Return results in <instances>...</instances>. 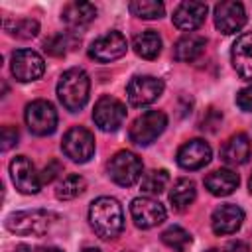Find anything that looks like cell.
Masks as SVG:
<instances>
[{"mask_svg": "<svg viewBox=\"0 0 252 252\" xmlns=\"http://www.w3.org/2000/svg\"><path fill=\"white\" fill-rule=\"evenodd\" d=\"M89 222L100 238H116L124 228V213L120 203L114 197L94 199L89 209Z\"/></svg>", "mask_w": 252, "mask_h": 252, "instance_id": "cell-1", "label": "cell"}, {"mask_svg": "<svg viewBox=\"0 0 252 252\" xmlns=\"http://www.w3.org/2000/svg\"><path fill=\"white\" fill-rule=\"evenodd\" d=\"M96 18V8L91 2H71L63 8L61 20L71 28H81Z\"/></svg>", "mask_w": 252, "mask_h": 252, "instance_id": "cell-22", "label": "cell"}, {"mask_svg": "<svg viewBox=\"0 0 252 252\" xmlns=\"http://www.w3.org/2000/svg\"><path fill=\"white\" fill-rule=\"evenodd\" d=\"M12 75L20 83H32L45 71L43 57L33 49H18L12 53Z\"/></svg>", "mask_w": 252, "mask_h": 252, "instance_id": "cell-10", "label": "cell"}, {"mask_svg": "<svg viewBox=\"0 0 252 252\" xmlns=\"http://www.w3.org/2000/svg\"><path fill=\"white\" fill-rule=\"evenodd\" d=\"M250 154H252L250 138H248L244 132H238V134L230 136L228 142L222 146L220 158H222L228 165H242V163L248 161Z\"/></svg>", "mask_w": 252, "mask_h": 252, "instance_id": "cell-19", "label": "cell"}, {"mask_svg": "<svg viewBox=\"0 0 252 252\" xmlns=\"http://www.w3.org/2000/svg\"><path fill=\"white\" fill-rule=\"evenodd\" d=\"M108 175L120 187H132L142 177V159L128 150L116 152L108 161Z\"/></svg>", "mask_w": 252, "mask_h": 252, "instance_id": "cell-4", "label": "cell"}, {"mask_svg": "<svg viewBox=\"0 0 252 252\" xmlns=\"http://www.w3.org/2000/svg\"><path fill=\"white\" fill-rule=\"evenodd\" d=\"M207 4L205 2H197V0H187V2H181L175 12H173V26L177 30H183V32H193L197 28L203 26L205 18H207Z\"/></svg>", "mask_w": 252, "mask_h": 252, "instance_id": "cell-17", "label": "cell"}, {"mask_svg": "<svg viewBox=\"0 0 252 252\" xmlns=\"http://www.w3.org/2000/svg\"><path fill=\"white\" fill-rule=\"evenodd\" d=\"M215 26L219 32L230 35V33H236L244 28L246 24V10L240 2H234V0H224V2H219L215 6Z\"/></svg>", "mask_w": 252, "mask_h": 252, "instance_id": "cell-13", "label": "cell"}, {"mask_svg": "<svg viewBox=\"0 0 252 252\" xmlns=\"http://www.w3.org/2000/svg\"><path fill=\"white\" fill-rule=\"evenodd\" d=\"M93 120L102 132H114L126 120V106L114 96H100L94 104Z\"/></svg>", "mask_w": 252, "mask_h": 252, "instance_id": "cell-9", "label": "cell"}, {"mask_svg": "<svg viewBox=\"0 0 252 252\" xmlns=\"http://www.w3.org/2000/svg\"><path fill=\"white\" fill-rule=\"evenodd\" d=\"M167 126V116L161 110H146L130 126V140L138 146H150Z\"/></svg>", "mask_w": 252, "mask_h": 252, "instance_id": "cell-6", "label": "cell"}, {"mask_svg": "<svg viewBox=\"0 0 252 252\" xmlns=\"http://www.w3.org/2000/svg\"><path fill=\"white\" fill-rule=\"evenodd\" d=\"M10 175L16 189L24 195H35L43 185L41 175L35 171V165L32 163V159L26 156H16L10 161Z\"/></svg>", "mask_w": 252, "mask_h": 252, "instance_id": "cell-11", "label": "cell"}, {"mask_svg": "<svg viewBox=\"0 0 252 252\" xmlns=\"http://www.w3.org/2000/svg\"><path fill=\"white\" fill-rule=\"evenodd\" d=\"M248 189H250V193H252V175H250V179H248Z\"/></svg>", "mask_w": 252, "mask_h": 252, "instance_id": "cell-39", "label": "cell"}, {"mask_svg": "<svg viewBox=\"0 0 252 252\" xmlns=\"http://www.w3.org/2000/svg\"><path fill=\"white\" fill-rule=\"evenodd\" d=\"M85 189H87L85 177H81V175H77V173H71V175H67V177L57 185L55 197H57L59 201H71V199L79 197Z\"/></svg>", "mask_w": 252, "mask_h": 252, "instance_id": "cell-26", "label": "cell"}, {"mask_svg": "<svg viewBox=\"0 0 252 252\" xmlns=\"http://www.w3.org/2000/svg\"><path fill=\"white\" fill-rule=\"evenodd\" d=\"M230 61L244 81H252V32L236 37L230 49Z\"/></svg>", "mask_w": 252, "mask_h": 252, "instance_id": "cell-18", "label": "cell"}, {"mask_svg": "<svg viewBox=\"0 0 252 252\" xmlns=\"http://www.w3.org/2000/svg\"><path fill=\"white\" fill-rule=\"evenodd\" d=\"M35 252H63V250H59V248H55V246H41V248H37Z\"/></svg>", "mask_w": 252, "mask_h": 252, "instance_id": "cell-36", "label": "cell"}, {"mask_svg": "<svg viewBox=\"0 0 252 252\" xmlns=\"http://www.w3.org/2000/svg\"><path fill=\"white\" fill-rule=\"evenodd\" d=\"M169 183V173L165 169H152L142 177V191L148 195H159Z\"/></svg>", "mask_w": 252, "mask_h": 252, "instance_id": "cell-30", "label": "cell"}, {"mask_svg": "<svg viewBox=\"0 0 252 252\" xmlns=\"http://www.w3.org/2000/svg\"><path fill=\"white\" fill-rule=\"evenodd\" d=\"M163 93V81L152 75H136L126 87V96L132 106H148Z\"/></svg>", "mask_w": 252, "mask_h": 252, "instance_id": "cell-8", "label": "cell"}, {"mask_svg": "<svg viewBox=\"0 0 252 252\" xmlns=\"http://www.w3.org/2000/svg\"><path fill=\"white\" fill-rule=\"evenodd\" d=\"M18 138H20V134H18V130L14 128V126H4L2 128V134H0V140H2V150L6 152V150H10L12 146H16L18 144Z\"/></svg>", "mask_w": 252, "mask_h": 252, "instance_id": "cell-31", "label": "cell"}, {"mask_svg": "<svg viewBox=\"0 0 252 252\" xmlns=\"http://www.w3.org/2000/svg\"><path fill=\"white\" fill-rule=\"evenodd\" d=\"M61 169H63V167H61L59 161H55V159L49 161V163L43 167V171L39 173V175H41V181H43V183H51V181L61 173Z\"/></svg>", "mask_w": 252, "mask_h": 252, "instance_id": "cell-32", "label": "cell"}, {"mask_svg": "<svg viewBox=\"0 0 252 252\" xmlns=\"http://www.w3.org/2000/svg\"><path fill=\"white\" fill-rule=\"evenodd\" d=\"M191 240H193L191 234H189L185 228L177 226V224H173V226H169V228H165V230L161 232V242H163L167 248L175 250V252H185V250L189 248Z\"/></svg>", "mask_w": 252, "mask_h": 252, "instance_id": "cell-27", "label": "cell"}, {"mask_svg": "<svg viewBox=\"0 0 252 252\" xmlns=\"http://www.w3.org/2000/svg\"><path fill=\"white\" fill-rule=\"evenodd\" d=\"M14 252H30V248L26 246V244H20V246H16V250Z\"/></svg>", "mask_w": 252, "mask_h": 252, "instance_id": "cell-37", "label": "cell"}, {"mask_svg": "<svg viewBox=\"0 0 252 252\" xmlns=\"http://www.w3.org/2000/svg\"><path fill=\"white\" fill-rule=\"evenodd\" d=\"M4 28H6L12 35H16V37H20V39H32V37H35V35L39 33V24H37L35 20H32V18L8 20V22H4Z\"/></svg>", "mask_w": 252, "mask_h": 252, "instance_id": "cell-29", "label": "cell"}, {"mask_svg": "<svg viewBox=\"0 0 252 252\" xmlns=\"http://www.w3.org/2000/svg\"><path fill=\"white\" fill-rule=\"evenodd\" d=\"M132 47L136 51L138 57L142 59H156L161 51V37L158 35V32L154 30H146L134 35L132 39Z\"/></svg>", "mask_w": 252, "mask_h": 252, "instance_id": "cell-23", "label": "cell"}, {"mask_svg": "<svg viewBox=\"0 0 252 252\" xmlns=\"http://www.w3.org/2000/svg\"><path fill=\"white\" fill-rule=\"evenodd\" d=\"M61 150L75 163H85L94 154V136L83 126H73L71 130L65 132Z\"/></svg>", "mask_w": 252, "mask_h": 252, "instance_id": "cell-7", "label": "cell"}, {"mask_svg": "<svg viewBox=\"0 0 252 252\" xmlns=\"http://www.w3.org/2000/svg\"><path fill=\"white\" fill-rule=\"evenodd\" d=\"M128 49V41L126 37L120 33V32H106L104 35L96 37L91 47H89V55L94 59V61H100V63H110V61H116L120 59Z\"/></svg>", "mask_w": 252, "mask_h": 252, "instance_id": "cell-12", "label": "cell"}, {"mask_svg": "<svg viewBox=\"0 0 252 252\" xmlns=\"http://www.w3.org/2000/svg\"><path fill=\"white\" fill-rule=\"evenodd\" d=\"M197 197V189H195V183L187 177H181L173 183L171 191H169V201L171 205L177 209V211H185Z\"/></svg>", "mask_w": 252, "mask_h": 252, "instance_id": "cell-24", "label": "cell"}, {"mask_svg": "<svg viewBox=\"0 0 252 252\" xmlns=\"http://www.w3.org/2000/svg\"><path fill=\"white\" fill-rule=\"evenodd\" d=\"M79 43V37L73 35L71 32H59L55 35H51L49 39H45L43 43V49L53 55V57H63L67 55L71 49H75V45Z\"/></svg>", "mask_w": 252, "mask_h": 252, "instance_id": "cell-25", "label": "cell"}, {"mask_svg": "<svg viewBox=\"0 0 252 252\" xmlns=\"http://www.w3.org/2000/svg\"><path fill=\"white\" fill-rule=\"evenodd\" d=\"M130 215L138 228H152L165 220V207L152 197H138L130 205Z\"/></svg>", "mask_w": 252, "mask_h": 252, "instance_id": "cell-14", "label": "cell"}, {"mask_svg": "<svg viewBox=\"0 0 252 252\" xmlns=\"http://www.w3.org/2000/svg\"><path fill=\"white\" fill-rule=\"evenodd\" d=\"M207 252H220V250H217V248H211V250H207Z\"/></svg>", "mask_w": 252, "mask_h": 252, "instance_id": "cell-40", "label": "cell"}, {"mask_svg": "<svg viewBox=\"0 0 252 252\" xmlns=\"http://www.w3.org/2000/svg\"><path fill=\"white\" fill-rule=\"evenodd\" d=\"M205 45H207V39L199 33H185L181 35L175 45H173V57L181 63H191L195 61L197 57L203 55L205 51Z\"/></svg>", "mask_w": 252, "mask_h": 252, "instance_id": "cell-20", "label": "cell"}, {"mask_svg": "<svg viewBox=\"0 0 252 252\" xmlns=\"http://www.w3.org/2000/svg\"><path fill=\"white\" fill-rule=\"evenodd\" d=\"M238 175L232 169H215L205 177V187L217 197H226L238 187Z\"/></svg>", "mask_w": 252, "mask_h": 252, "instance_id": "cell-21", "label": "cell"}, {"mask_svg": "<svg viewBox=\"0 0 252 252\" xmlns=\"http://www.w3.org/2000/svg\"><path fill=\"white\" fill-rule=\"evenodd\" d=\"M236 104L244 112H252V87H246L236 94Z\"/></svg>", "mask_w": 252, "mask_h": 252, "instance_id": "cell-33", "label": "cell"}, {"mask_svg": "<svg viewBox=\"0 0 252 252\" xmlns=\"http://www.w3.org/2000/svg\"><path fill=\"white\" fill-rule=\"evenodd\" d=\"M242 220H244V211L234 203H224L213 211L211 226L215 234L224 236V234L236 232L242 226Z\"/></svg>", "mask_w": 252, "mask_h": 252, "instance_id": "cell-16", "label": "cell"}, {"mask_svg": "<svg viewBox=\"0 0 252 252\" xmlns=\"http://www.w3.org/2000/svg\"><path fill=\"white\" fill-rule=\"evenodd\" d=\"M224 252H250V246L242 240H236V242H230Z\"/></svg>", "mask_w": 252, "mask_h": 252, "instance_id": "cell-35", "label": "cell"}, {"mask_svg": "<svg viewBox=\"0 0 252 252\" xmlns=\"http://www.w3.org/2000/svg\"><path fill=\"white\" fill-rule=\"evenodd\" d=\"M211 156H213L211 146H209L205 140L195 138V140L185 142V144L177 150V158H175V159H177L179 167H183V169H187V171H195V169L205 167V165L211 161Z\"/></svg>", "mask_w": 252, "mask_h": 252, "instance_id": "cell-15", "label": "cell"}, {"mask_svg": "<svg viewBox=\"0 0 252 252\" xmlns=\"http://www.w3.org/2000/svg\"><path fill=\"white\" fill-rule=\"evenodd\" d=\"M83 252H100V250H96V248H85Z\"/></svg>", "mask_w": 252, "mask_h": 252, "instance_id": "cell-38", "label": "cell"}, {"mask_svg": "<svg viewBox=\"0 0 252 252\" xmlns=\"http://www.w3.org/2000/svg\"><path fill=\"white\" fill-rule=\"evenodd\" d=\"M220 118H222V116H220L215 108H211V110L207 112V118H203L201 128H203V130H209V132H215L217 126H219V122H220Z\"/></svg>", "mask_w": 252, "mask_h": 252, "instance_id": "cell-34", "label": "cell"}, {"mask_svg": "<svg viewBox=\"0 0 252 252\" xmlns=\"http://www.w3.org/2000/svg\"><path fill=\"white\" fill-rule=\"evenodd\" d=\"M89 91H91V79L89 75L79 69V67H73V69H67L61 77H59V83H57V96L61 100V104L71 110V112H77L81 110L87 100H89Z\"/></svg>", "mask_w": 252, "mask_h": 252, "instance_id": "cell-2", "label": "cell"}, {"mask_svg": "<svg viewBox=\"0 0 252 252\" xmlns=\"http://www.w3.org/2000/svg\"><path fill=\"white\" fill-rule=\"evenodd\" d=\"M55 219H57V215L43 211V209L18 211L6 219V226L10 232L20 234V236H43L49 232Z\"/></svg>", "mask_w": 252, "mask_h": 252, "instance_id": "cell-3", "label": "cell"}, {"mask_svg": "<svg viewBox=\"0 0 252 252\" xmlns=\"http://www.w3.org/2000/svg\"><path fill=\"white\" fill-rule=\"evenodd\" d=\"M128 8L136 18H142V20H156V18H161L165 12L163 4L156 0H134L130 2Z\"/></svg>", "mask_w": 252, "mask_h": 252, "instance_id": "cell-28", "label": "cell"}, {"mask_svg": "<svg viewBox=\"0 0 252 252\" xmlns=\"http://www.w3.org/2000/svg\"><path fill=\"white\" fill-rule=\"evenodd\" d=\"M26 124L32 134L35 136H49L57 128V110L49 100H33L26 106L24 112Z\"/></svg>", "mask_w": 252, "mask_h": 252, "instance_id": "cell-5", "label": "cell"}]
</instances>
